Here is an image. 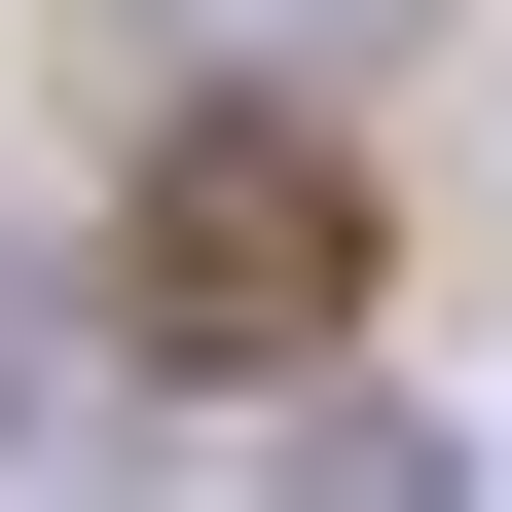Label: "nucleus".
I'll return each instance as SVG.
<instances>
[{
  "label": "nucleus",
  "mask_w": 512,
  "mask_h": 512,
  "mask_svg": "<svg viewBox=\"0 0 512 512\" xmlns=\"http://www.w3.org/2000/svg\"><path fill=\"white\" fill-rule=\"evenodd\" d=\"M220 37H330V0H220Z\"/></svg>",
  "instance_id": "nucleus-2"
},
{
  "label": "nucleus",
  "mask_w": 512,
  "mask_h": 512,
  "mask_svg": "<svg viewBox=\"0 0 512 512\" xmlns=\"http://www.w3.org/2000/svg\"><path fill=\"white\" fill-rule=\"evenodd\" d=\"M147 256L220 293V330H330V183H293V147H220V110H183V183H147Z\"/></svg>",
  "instance_id": "nucleus-1"
}]
</instances>
